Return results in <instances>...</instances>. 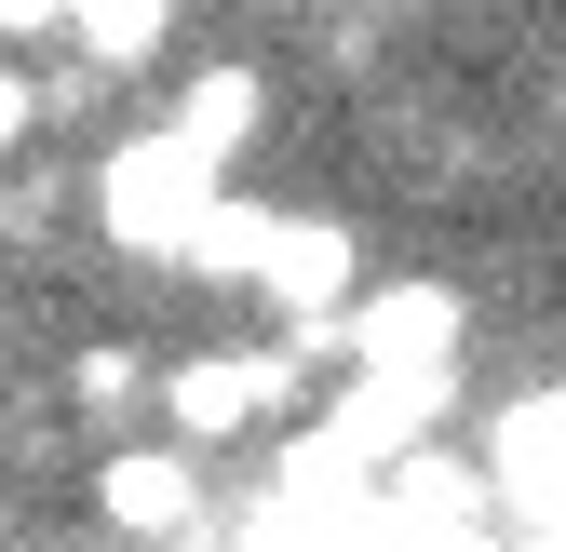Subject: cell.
<instances>
[{
	"label": "cell",
	"mask_w": 566,
	"mask_h": 552,
	"mask_svg": "<svg viewBox=\"0 0 566 552\" xmlns=\"http://www.w3.org/2000/svg\"><path fill=\"white\" fill-rule=\"evenodd\" d=\"M365 297V230L350 216H297L270 202V243H256V310L297 337V351H337V310Z\"/></svg>",
	"instance_id": "2"
},
{
	"label": "cell",
	"mask_w": 566,
	"mask_h": 552,
	"mask_svg": "<svg viewBox=\"0 0 566 552\" xmlns=\"http://www.w3.org/2000/svg\"><path fill=\"white\" fill-rule=\"evenodd\" d=\"M202 202H217V162L189 149L176 121H149V135H108V162H95V230L122 243V256H189V230H202Z\"/></svg>",
	"instance_id": "1"
},
{
	"label": "cell",
	"mask_w": 566,
	"mask_h": 552,
	"mask_svg": "<svg viewBox=\"0 0 566 552\" xmlns=\"http://www.w3.org/2000/svg\"><path fill=\"white\" fill-rule=\"evenodd\" d=\"M95 512H108L122 552L202 539V458H189V432H176V445H108V458H95Z\"/></svg>",
	"instance_id": "4"
},
{
	"label": "cell",
	"mask_w": 566,
	"mask_h": 552,
	"mask_svg": "<svg viewBox=\"0 0 566 552\" xmlns=\"http://www.w3.org/2000/svg\"><path fill=\"white\" fill-rule=\"evenodd\" d=\"M163 418L189 445H243L270 418H297V351H189L163 364Z\"/></svg>",
	"instance_id": "3"
},
{
	"label": "cell",
	"mask_w": 566,
	"mask_h": 552,
	"mask_svg": "<svg viewBox=\"0 0 566 552\" xmlns=\"http://www.w3.org/2000/svg\"><path fill=\"white\" fill-rule=\"evenodd\" d=\"M54 216H67V189H54V176H14V189H0V243H41Z\"/></svg>",
	"instance_id": "10"
},
{
	"label": "cell",
	"mask_w": 566,
	"mask_h": 552,
	"mask_svg": "<svg viewBox=\"0 0 566 552\" xmlns=\"http://www.w3.org/2000/svg\"><path fill=\"white\" fill-rule=\"evenodd\" d=\"M459 337H472V297H446V284H378L337 310L350 364H459Z\"/></svg>",
	"instance_id": "6"
},
{
	"label": "cell",
	"mask_w": 566,
	"mask_h": 552,
	"mask_svg": "<svg viewBox=\"0 0 566 552\" xmlns=\"http://www.w3.org/2000/svg\"><path fill=\"white\" fill-rule=\"evenodd\" d=\"M149 391H163V378H149V351H135V337H95V351L67 364V404H82V418H108V432L149 418Z\"/></svg>",
	"instance_id": "9"
},
{
	"label": "cell",
	"mask_w": 566,
	"mask_h": 552,
	"mask_svg": "<svg viewBox=\"0 0 566 552\" xmlns=\"http://www.w3.org/2000/svg\"><path fill=\"white\" fill-rule=\"evenodd\" d=\"M446 404H459V364H350L324 432L365 458V471H391L405 445H432V432H446Z\"/></svg>",
	"instance_id": "5"
},
{
	"label": "cell",
	"mask_w": 566,
	"mask_h": 552,
	"mask_svg": "<svg viewBox=\"0 0 566 552\" xmlns=\"http://www.w3.org/2000/svg\"><path fill=\"white\" fill-rule=\"evenodd\" d=\"M256 121H270V95H256V67H189V95H176V135H189V149L202 162H243L256 149Z\"/></svg>",
	"instance_id": "7"
},
{
	"label": "cell",
	"mask_w": 566,
	"mask_h": 552,
	"mask_svg": "<svg viewBox=\"0 0 566 552\" xmlns=\"http://www.w3.org/2000/svg\"><path fill=\"white\" fill-rule=\"evenodd\" d=\"M82 28V0H0V41H67Z\"/></svg>",
	"instance_id": "11"
},
{
	"label": "cell",
	"mask_w": 566,
	"mask_h": 552,
	"mask_svg": "<svg viewBox=\"0 0 566 552\" xmlns=\"http://www.w3.org/2000/svg\"><path fill=\"white\" fill-rule=\"evenodd\" d=\"M256 243H270V202H243V189H217L202 202V230H189V284H256Z\"/></svg>",
	"instance_id": "8"
},
{
	"label": "cell",
	"mask_w": 566,
	"mask_h": 552,
	"mask_svg": "<svg viewBox=\"0 0 566 552\" xmlns=\"http://www.w3.org/2000/svg\"><path fill=\"white\" fill-rule=\"evenodd\" d=\"M28 135H41V82H28V67H0V162H14Z\"/></svg>",
	"instance_id": "12"
}]
</instances>
